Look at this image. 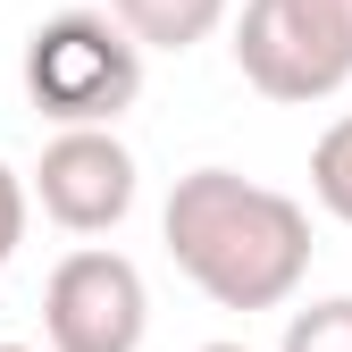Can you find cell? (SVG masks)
Segmentation results:
<instances>
[{"instance_id": "1", "label": "cell", "mask_w": 352, "mask_h": 352, "mask_svg": "<svg viewBox=\"0 0 352 352\" xmlns=\"http://www.w3.org/2000/svg\"><path fill=\"white\" fill-rule=\"evenodd\" d=\"M160 235H168V260L218 311H285L311 277V210L235 168L176 176Z\"/></svg>"}, {"instance_id": "2", "label": "cell", "mask_w": 352, "mask_h": 352, "mask_svg": "<svg viewBox=\"0 0 352 352\" xmlns=\"http://www.w3.org/2000/svg\"><path fill=\"white\" fill-rule=\"evenodd\" d=\"M25 101L51 126H118L143 101V42L101 9H59L25 34Z\"/></svg>"}, {"instance_id": "3", "label": "cell", "mask_w": 352, "mask_h": 352, "mask_svg": "<svg viewBox=\"0 0 352 352\" xmlns=\"http://www.w3.org/2000/svg\"><path fill=\"white\" fill-rule=\"evenodd\" d=\"M235 67L252 93H269L285 109L336 101L352 84V51L344 34L319 17V0H243L235 17Z\"/></svg>"}, {"instance_id": "4", "label": "cell", "mask_w": 352, "mask_h": 352, "mask_svg": "<svg viewBox=\"0 0 352 352\" xmlns=\"http://www.w3.org/2000/svg\"><path fill=\"white\" fill-rule=\"evenodd\" d=\"M151 336V285L126 252L84 243L42 285V344L51 352H143Z\"/></svg>"}, {"instance_id": "5", "label": "cell", "mask_w": 352, "mask_h": 352, "mask_svg": "<svg viewBox=\"0 0 352 352\" xmlns=\"http://www.w3.org/2000/svg\"><path fill=\"white\" fill-rule=\"evenodd\" d=\"M135 193H143V168L118 143V126H59V135L42 143L34 176H25V201H42V218L67 227V235L126 227Z\"/></svg>"}, {"instance_id": "6", "label": "cell", "mask_w": 352, "mask_h": 352, "mask_svg": "<svg viewBox=\"0 0 352 352\" xmlns=\"http://www.w3.org/2000/svg\"><path fill=\"white\" fill-rule=\"evenodd\" d=\"M227 9H235V0H109V17L135 34L143 51H176V59L227 25Z\"/></svg>"}, {"instance_id": "7", "label": "cell", "mask_w": 352, "mask_h": 352, "mask_svg": "<svg viewBox=\"0 0 352 352\" xmlns=\"http://www.w3.org/2000/svg\"><path fill=\"white\" fill-rule=\"evenodd\" d=\"M311 193H319L327 218H344V227H352V109L327 126L319 151H311Z\"/></svg>"}, {"instance_id": "8", "label": "cell", "mask_w": 352, "mask_h": 352, "mask_svg": "<svg viewBox=\"0 0 352 352\" xmlns=\"http://www.w3.org/2000/svg\"><path fill=\"white\" fill-rule=\"evenodd\" d=\"M277 352H352V294H327L311 311H294Z\"/></svg>"}, {"instance_id": "9", "label": "cell", "mask_w": 352, "mask_h": 352, "mask_svg": "<svg viewBox=\"0 0 352 352\" xmlns=\"http://www.w3.org/2000/svg\"><path fill=\"white\" fill-rule=\"evenodd\" d=\"M17 243H25V176H17L9 160H0V277H9Z\"/></svg>"}, {"instance_id": "10", "label": "cell", "mask_w": 352, "mask_h": 352, "mask_svg": "<svg viewBox=\"0 0 352 352\" xmlns=\"http://www.w3.org/2000/svg\"><path fill=\"white\" fill-rule=\"evenodd\" d=\"M319 17H327V25L344 34V51H352V0H319Z\"/></svg>"}, {"instance_id": "11", "label": "cell", "mask_w": 352, "mask_h": 352, "mask_svg": "<svg viewBox=\"0 0 352 352\" xmlns=\"http://www.w3.org/2000/svg\"><path fill=\"white\" fill-rule=\"evenodd\" d=\"M201 352H252V344H201Z\"/></svg>"}, {"instance_id": "12", "label": "cell", "mask_w": 352, "mask_h": 352, "mask_svg": "<svg viewBox=\"0 0 352 352\" xmlns=\"http://www.w3.org/2000/svg\"><path fill=\"white\" fill-rule=\"evenodd\" d=\"M0 352H34V344H0Z\"/></svg>"}]
</instances>
